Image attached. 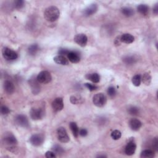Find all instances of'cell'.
<instances>
[{"label":"cell","instance_id":"6da1fadb","mask_svg":"<svg viewBox=\"0 0 158 158\" xmlns=\"http://www.w3.org/2000/svg\"><path fill=\"white\" fill-rule=\"evenodd\" d=\"M60 12L56 6H49L45 9L44 12V17L49 22H55L59 19Z\"/></svg>","mask_w":158,"mask_h":158},{"label":"cell","instance_id":"7a4b0ae2","mask_svg":"<svg viewBox=\"0 0 158 158\" xmlns=\"http://www.w3.org/2000/svg\"><path fill=\"white\" fill-rule=\"evenodd\" d=\"M3 143L7 145L9 151L12 152V149H15V146L18 144V140L12 133H6L3 137Z\"/></svg>","mask_w":158,"mask_h":158},{"label":"cell","instance_id":"3957f363","mask_svg":"<svg viewBox=\"0 0 158 158\" xmlns=\"http://www.w3.org/2000/svg\"><path fill=\"white\" fill-rule=\"evenodd\" d=\"M93 103L95 106L98 107H104L107 103V98L103 93H98L93 97Z\"/></svg>","mask_w":158,"mask_h":158},{"label":"cell","instance_id":"277c9868","mask_svg":"<svg viewBox=\"0 0 158 158\" xmlns=\"http://www.w3.org/2000/svg\"><path fill=\"white\" fill-rule=\"evenodd\" d=\"M31 118L34 120H38L43 119L45 115V111L43 108L33 107L30 112Z\"/></svg>","mask_w":158,"mask_h":158},{"label":"cell","instance_id":"5b68a950","mask_svg":"<svg viewBox=\"0 0 158 158\" xmlns=\"http://www.w3.org/2000/svg\"><path fill=\"white\" fill-rule=\"evenodd\" d=\"M37 80L40 84H47L50 82L52 80L51 74L48 71H41L36 77Z\"/></svg>","mask_w":158,"mask_h":158},{"label":"cell","instance_id":"8992f818","mask_svg":"<svg viewBox=\"0 0 158 158\" xmlns=\"http://www.w3.org/2000/svg\"><path fill=\"white\" fill-rule=\"evenodd\" d=\"M2 54L4 58L7 61H14L18 57L17 53L6 47L3 49Z\"/></svg>","mask_w":158,"mask_h":158},{"label":"cell","instance_id":"52a82bcc","mask_svg":"<svg viewBox=\"0 0 158 158\" xmlns=\"http://www.w3.org/2000/svg\"><path fill=\"white\" fill-rule=\"evenodd\" d=\"M57 135L58 140L62 143H68L70 140V138L64 127H59L57 130Z\"/></svg>","mask_w":158,"mask_h":158},{"label":"cell","instance_id":"ba28073f","mask_svg":"<svg viewBox=\"0 0 158 158\" xmlns=\"http://www.w3.org/2000/svg\"><path fill=\"white\" fill-rule=\"evenodd\" d=\"M15 122L19 126L24 128H28L29 127V122L27 117L26 115L22 114L16 116L15 118Z\"/></svg>","mask_w":158,"mask_h":158},{"label":"cell","instance_id":"9c48e42d","mask_svg":"<svg viewBox=\"0 0 158 158\" xmlns=\"http://www.w3.org/2000/svg\"><path fill=\"white\" fill-rule=\"evenodd\" d=\"M30 142L33 146L40 147L44 142V137L40 134H34L30 137Z\"/></svg>","mask_w":158,"mask_h":158},{"label":"cell","instance_id":"30bf717a","mask_svg":"<svg viewBox=\"0 0 158 158\" xmlns=\"http://www.w3.org/2000/svg\"><path fill=\"white\" fill-rule=\"evenodd\" d=\"M74 41L82 47H85L88 42V38L85 34H79L74 37Z\"/></svg>","mask_w":158,"mask_h":158},{"label":"cell","instance_id":"8fae6325","mask_svg":"<svg viewBox=\"0 0 158 158\" xmlns=\"http://www.w3.org/2000/svg\"><path fill=\"white\" fill-rule=\"evenodd\" d=\"M40 83L37 80L36 78H32L29 80V85H30L32 91L34 95H37L40 91Z\"/></svg>","mask_w":158,"mask_h":158},{"label":"cell","instance_id":"7c38bea8","mask_svg":"<svg viewBox=\"0 0 158 158\" xmlns=\"http://www.w3.org/2000/svg\"><path fill=\"white\" fill-rule=\"evenodd\" d=\"M52 107L56 112H59L62 110L64 107L63 99L62 98H57L52 103Z\"/></svg>","mask_w":158,"mask_h":158},{"label":"cell","instance_id":"4fadbf2b","mask_svg":"<svg viewBox=\"0 0 158 158\" xmlns=\"http://www.w3.org/2000/svg\"><path fill=\"white\" fill-rule=\"evenodd\" d=\"M136 148V145L135 142L133 141H129L126 145V148H125V153L128 156H132L134 155Z\"/></svg>","mask_w":158,"mask_h":158},{"label":"cell","instance_id":"5bb4252c","mask_svg":"<svg viewBox=\"0 0 158 158\" xmlns=\"http://www.w3.org/2000/svg\"><path fill=\"white\" fill-rule=\"evenodd\" d=\"M98 10V6L97 4H91L90 6L87 7L84 11V14L86 17H88L91 15L96 13Z\"/></svg>","mask_w":158,"mask_h":158},{"label":"cell","instance_id":"9a60e30c","mask_svg":"<svg viewBox=\"0 0 158 158\" xmlns=\"http://www.w3.org/2000/svg\"><path fill=\"white\" fill-rule=\"evenodd\" d=\"M4 90L7 94H12L15 90V86L13 83L10 80H6L4 83Z\"/></svg>","mask_w":158,"mask_h":158},{"label":"cell","instance_id":"2e32d148","mask_svg":"<svg viewBox=\"0 0 158 158\" xmlns=\"http://www.w3.org/2000/svg\"><path fill=\"white\" fill-rule=\"evenodd\" d=\"M141 126H142V123L138 119H132L129 122V126L131 129L134 131H138L140 130Z\"/></svg>","mask_w":158,"mask_h":158},{"label":"cell","instance_id":"e0dca14e","mask_svg":"<svg viewBox=\"0 0 158 158\" xmlns=\"http://www.w3.org/2000/svg\"><path fill=\"white\" fill-rule=\"evenodd\" d=\"M67 56L69 61L72 63H78L80 61V55L76 51H70Z\"/></svg>","mask_w":158,"mask_h":158},{"label":"cell","instance_id":"ac0fdd59","mask_svg":"<svg viewBox=\"0 0 158 158\" xmlns=\"http://www.w3.org/2000/svg\"><path fill=\"white\" fill-rule=\"evenodd\" d=\"M120 38L121 42L126 44H130L135 40L134 36L130 34H124L120 37Z\"/></svg>","mask_w":158,"mask_h":158},{"label":"cell","instance_id":"d6986e66","mask_svg":"<svg viewBox=\"0 0 158 158\" xmlns=\"http://www.w3.org/2000/svg\"><path fill=\"white\" fill-rule=\"evenodd\" d=\"M54 61H55L56 64H60L62 65H67L69 64V61L66 59V57L64 56L58 55L54 57Z\"/></svg>","mask_w":158,"mask_h":158},{"label":"cell","instance_id":"ffe728a7","mask_svg":"<svg viewBox=\"0 0 158 158\" xmlns=\"http://www.w3.org/2000/svg\"><path fill=\"white\" fill-rule=\"evenodd\" d=\"M86 78L87 80H89L95 84L99 82L100 81V76L97 73H93V74H88L86 76Z\"/></svg>","mask_w":158,"mask_h":158},{"label":"cell","instance_id":"44dd1931","mask_svg":"<svg viewBox=\"0 0 158 158\" xmlns=\"http://www.w3.org/2000/svg\"><path fill=\"white\" fill-rule=\"evenodd\" d=\"M155 151L151 149H145V150L141 152L140 155V157L142 158H151L155 157Z\"/></svg>","mask_w":158,"mask_h":158},{"label":"cell","instance_id":"7402d4cb","mask_svg":"<svg viewBox=\"0 0 158 158\" xmlns=\"http://www.w3.org/2000/svg\"><path fill=\"white\" fill-rule=\"evenodd\" d=\"M39 50V47L38 45L36 44H33L30 45L29 48H28V53L29 55L30 56H35L37 52Z\"/></svg>","mask_w":158,"mask_h":158},{"label":"cell","instance_id":"603a6c76","mask_svg":"<svg viewBox=\"0 0 158 158\" xmlns=\"http://www.w3.org/2000/svg\"><path fill=\"white\" fill-rule=\"evenodd\" d=\"M137 61V58L134 56H127L123 58V61L126 64L131 65L135 63Z\"/></svg>","mask_w":158,"mask_h":158},{"label":"cell","instance_id":"cb8c5ba5","mask_svg":"<svg viewBox=\"0 0 158 158\" xmlns=\"http://www.w3.org/2000/svg\"><path fill=\"white\" fill-rule=\"evenodd\" d=\"M122 14L126 16V17H131L134 14V11L131 7H123L121 10Z\"/></svg>","mask_w":158,"mask_h":158},{"label":"cell","instance_id":"d4e9b609","mask_svg":"<svg viewBox=\"0 0 158 158\" xmlns=\"http://www.w3.org/2000/svg\"><path fill=\"white\" fill-rule=\"evenodd\" d=\"M70 128L72 130L73 135L77 138L79 135V129L77 125L76 122H70Z\"/></svg>","mask_w":158,"mask_h":158},{"label":"cell","instance_id":"484cf974","mask_svg":"<svg viewBox=\"0 0 158 158\" xmlns=\"http://www.w3.org/2000/svg\"><path fill=\"white\" fill-rule=\"evenodd\" d=\"M137 11L142 15H147L149 12V7L147 5H140L137 7Z\"/></svg>","mask_w":158,"mask_h":158},{"label":"cell","instance_id":"4316f807","mask_svg":"<svg viewBox=\"0 0 158 158\" xmlns=\"http://www.w3.org/2000/svg\"><path fill=\"white\" fill-rule=\"evenodd\" d=\"M141 80H142L144 85H149L151 82V76L149 73H145L143 74L142 78H141Z\"/></svg>","mask_w":158,"mask_h":158},{"label":"cell","instance_id":"83f0119b","mask_svg":"<svg viewBox=\"0 0 158 158\" xmlns=\"http://www.w3.org/2000/svg\"><path fill=\"white\" fill-rule=\"evenodd\" d=\"M127 111L128 114L132 115H138L140 114V109L136 106H130L128 108Z\"/></svg>","mask_w":158,"mask_h":158},{"label":"cell","instance_id":"f1b7e54d","mask_svg":"<svg viewBox=\"0 0 158 158\" xmlns=\"http://www.w3.org/2000/svg\"><path fill=\"white\" fill-rule=\"evenodd\" d=\"M132 82V84L135 86H139L141 84V77L140 75H135V76L133 77Z\"/></svg>","mask_w":158,"mask_h":158},{"label":"cell","instance_id":"f546056e","mask_svg":"<svg viewBox=\"0 0 158 158\" xmlns=\"http://www.w3.org/2000/svg\"><path fill=\"white\" fill-rule=\"evenodd\" d=\"M111 138H113V140H119L120 138H121L122 134H121V132H120L119 130H115L111 133Z\"/></svg>","mask_w":158,"mask_h":158},{"label":"cell","instance_id":"4dcf8cb0","mask_svg":"<svg viewBox=\"0 0 158 158\" xmlns=\"http://www.w3.org/2000/svg\"><path fill=\"white\" fill-rule=\"evenodd\" d=\"M53 152L55 154H56V155H61V154L64 153L63 148H62L61 147H60L59 145H57V144L55 145V146L53 147Z\"/></svg>","mask_w":158,"mask_h":158},{"label":"cell","instance_id":"1f68e13d","mask_svg":"<svg viewBox=\"0 0 158 158\" xmlns=\"http://www.w3.org/2000/svg\"><path fill=\"white\" fill-rule=\"evenodd\" d=\"M24 6V1L22 0H18L14 2V6L18 9H20L22 8Z\"/></svg>","mask_w":158,"mask_h":158},{"label":"cell","instance_id":"d6a6232c","mask_svg":"<svg viewBox=\"0 0 158 158\" xmlns=\"http://www.w3.org/2000/svg\"><path fill=\"white\" fill-rule=\"evenodd\" d=\"M107 94L111 97H114L116 94V90L114 86H110L107 89Z\"/></svg>","mask_w":158,"mask_h":158},{"label":"cell","instance_id":"836d02e7","mask_svg":"<svg viewBox=\"0 0 158 158\" xmlns=\"http://www.w3.org/2000/svg\"><path fill=\"white\" fill-rule=\"evenodd\" d=\"M9 109L6 106H2L1 107V113L2 115H5L9 113Z\"/></svg>","mask_w":158,"mask_h":158},{"label":"cell","instance_id":"e575fe53","mask_svg":"<svg viewBox=\"0 0 158 158\" xmlns=\"http://www.w3.org/2000/svg\"><path fill=\"white\" fill-rule=\"evenodd\" d=\"M81 99L78 98V97H76V96H72L71 97H70V102H71L73 105H77V104L80 103V100Z\"/></svg>","mask_w":158,"mask_h":158},{"label":"cell","instance_id":"d590c367","mask_svg":"<svg viewBox=\"0 0 158 158\" xmlns=\"http://www.w3.org/2000/svg\"><path fill=\"white\" fill-rule=\"evenodd\" d=\"M85 87H86V88L87 89H88L91 91L96 90L98 88V87L97 86H95V85H92V84H88V83H86V84H85Z\"/></svg>","mask_w":158,"mask_h":158},{"label":"cell","instance_id":"8d00e7d4","mask_svg":"<svg viewBox=\"0 0 158 158\" xmlns=\"http://www.w3.org/2000/svg\"><path fill=\"white\" fill-rule=\"evenodd\" d=\"M153 148L155 151L158 150V140L157 138H155L153 141Z\"/></svg>","mask_w":158,"mask_h":158},{"label":"cell","instance_id":"74e56055","mask_svg":"<svg viewBox=\"0 0 158 158\" xmlns=\"http://www.w3.org/2000/svg\"><path fill=\"white\" fill-rule=\"evenodd\" d=\"M45 157L47 158H55L56 157V155L53 151H47L45 154Z\"/></svg>","mask_w":158,"mask_h":158},{"label":"cell","instance_id":"f35d334b","mask_svg":"<svg viewBox=\"0 0 158 158\" xmlns=\"http://www.w3.org/2000/svg\"><path fill=\"white\" fill-rule=\"evenodd\" d=\"M69 52L70 51L69 50H68V49H60L59 50V52H58V53H59V55L64 56V55H68Z\"/></svg>","mask_w":158,"mask_h":158},{"label":"cell","instance_id":"ab89813d","mask_svg":"<svg viewBox=\"0 0 158 158\" xmlns=\"http://www.w3.org/2000/svg\"><path fill=\"white\" fill-rule=\"evenodd\" d=\"M79 135L82 136H86L88 135V131H87L85 128H82L79 130Z\"/></svg>","mask_w":158,"mask_h":158},{"label":"cell","instance_id":"60d3db41","mask_svg":"<svg viewBox=\"0 0 158 158\" xmlns=\"http://www.w3.org/2000/svg\"><path fill=\"white\" fill-rule=\"evenodd\" d=\"M153 12H154V13H155V14H157V13H158V5H156L155 6V7H154Z\"/></svg>","mask_w":158,"mask_h":158},{"label":"cell","instance_id":"b9f144b4","mask_svg":"<svg viewBox=\"0 0 158 158\" xmlns=\"http://www.w3.org/2000/svg\"><path fill=\"white\" fill-rule=\"evenodd\" d=\"M97 157H106V156L105 155H99L97 156Z\"/></svg>","mask_w":158,"mask_h":158}]
</instances>
